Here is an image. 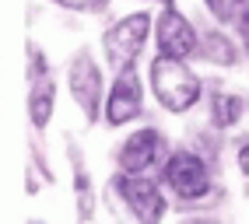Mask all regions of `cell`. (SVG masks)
I'll return each instance as SVG.
<instances>
[{"mask_svg":"<svg viewBox=\"0 0 249 224\" xmlns=\"http://www.w3.org/2000/svg\"><path fill=\"white\" fill-rule=\"evenodd\" d=\"M151 91L169 112H186L200 102V81L182 60L158 56L151 63Z\"/></svg>","mask_w":249,"mask_h":224,"instance_id":"6da1fadb","label":"cell"},{"mask_svg":"<svg viewBox=\"0 0 249 224\" xmlns=\"http://www.w3.org/2000/svg\"><path fill=\"white\" fill-rule=\"evenodd\" d=\"M147 28H151V14H126V18H120L109 32H106V60L112 63L116 70H126V67H134V60L141 56L144 49V42H147Z\"/></svg>","mask_w":249,"mask_h":224,"instance_id":"7a4b0ae2","label":"cell"},{"mask_svg":"<svg viewBox=\"0 0 249 224\" xmlns=\"http://www.w3.org/2000/svg\"><path fill=\"white\" fill-rule=\"evenodd\" d=\"M161 182H165V189H169V193H176L179 200L193 203V200L207 196V189H211V172H207V165H204L196 154L176 151L169 161H165Z\"/></svg>","mask_w":249,"mask_h":224,"instance_id":"3957f363","label":"cell"},{"mask_svg":"<svg viewBox=\"0 0 249 224\" xmlns=\"http://www.w3.org/2000/svg\"><path fill=\"white\" fill-rule=\"evenodd\" d=\"M116 189H120V196L126 200L130 214H134L141 224H158L165 217V196H161V189L147 179V175L123 172L120 179H116Z\"/></svg>","mask_w":249,"mask_h":224,"instance_id":"277c9868","label":"cell"},{"mask_svg":"<svg viewBox=\"0 0 249 224\" xmlns=\"http://www.w3.org/2000/svg\"><path fill=\"white\" fill-rule=\"evenodd\" d=\"M155 42H158V56H172V60H186L196 46H200L193 25L182 18L172 4H165V11L155 21Z\"/></svg>","mask_w":249,"mask_h":224,"instance_id":"5b68a950","label":"cell"},{"mask_svg":"<svg viewBox=\"0 0 249 224\" xmlns=\"http://www.w3.org/2000/svg\"><path fill=\"white\" fill-rule=\"evenodd\" d=\"M141 102H144V91H141L137 67L116 70V81H112L109 98H106V119H109L112 126L137 119V116H141Z\"/></svg>","mask_w":249,"mask_h":224,"instance_id":"8992f818","label":"cell"},{"mask_svg":"<svg viewBox=\"0 0 249 224\" xmlns=\"http://www.w3.org/2000/svg\"><path fill=\"white\" fill-rule=\"evenodd\" d=\"M71 95H74V102L81 105V112H85L88 119L98 116V102H102V74H98V67L88 56H77L74 67H71Z\"/></svg>","mask_w":249,"mask_h":224,"instance_id":"52a82bcc","label":"cell"},{"mask_svg":"<svg viewBox=\"0 0 249 224\" xmlns=\"http://www.w3.org/2000/svg\"><path fill=\"white\" fill-rule=\"evenodd\" d=\"M158 154H161V133L158 130H137L120 151V168L130 175H144L158 161Z\"/></svg>","mask_w":249,"mask_h":224,"instance_id":"ba28073f","label":"cell"},{"mask_svg":"<svg viewBox=\"0 0 249 224\" xmlns=\"http://www.w3.org/2000/svg\"><path fill=\"white\" fill-rule=\"evenodd\" d=\"M239 116H242V98H239V95L214 91V98H211V123L214 126H235Z\"/></svg>","mask_w":249,"mask_h":224,"instance_id":"9c48e42d","label":"cell"},{"mask_svg":"<svg viewBox=\"0 0 249 224\" xmlns=\"http://www.w3.org/2000/svg\"><path fill=\"white\" fill-rule=\"evenodd\" d=\"M53 98H56V88L49 84V81H42L39 88H32V98H28V109H32V123L42 126L49 123V116H53Z\"/></svg>","mask_w":249,"mask_h":224,"instance_id":"30bf717a","label":"cell"},{"mask_svg":"<svg viewBox=\"0 0 249 224\" xmlns=\"http://www.w3.org/2000/svg\"><path fill=\"white\" fill-rule=\"evenodd\" d=\"M204 56L214 60V63H235V46H231L228 35H221V32H211V35H204Z\"/></svg>","mask_w":249,"mask_h":224,"instance_id":"8fae6325","label":"cell"},{"mask_svg":"<svg viewBox=\"0 0 249 224\" xmlns=\"http://www.w3.org/2000/svg\"><path fill=\"white\" fill-rule=\"evenodd\" d=\"M204 4H207V11H211L221 25H235L242 14L249 11V0H204Z\"/></svg>","mask_w":249,"mask_h":224,"instance_id":"7c38bea8","label":"cell"},{"mask_svg":"<svg viewBox=\"0 0 249 224\" xmlns=\"http://www.w3.org/2000/svg\"><path fill=\"white\" fill-rule=\"evenodd\" d=\"M60 7H71V11H106V0H56Z\"/></svg>","mask_w":249,"mask_h":224,"instance_id":"4fadbf2b","label":"cell"},{"mask_svg":"<svg viewBox=\"0 0 249 224\" xmlns=\"http://www.w3.org/2000/svg\"><path fill=\"white\" fill-rule=\"evenodd\" d=\"M235 32H239V39H242V46H246V49H249V11L242 14V18L235 21Z\"/></svg>","mask_w":249,"mask_h":224,"instance_id":"5bb4252c","label":"cell"},{"mask_svg":"<svg viewBox=\"0 0 249 224\" xmlns=\"http://www.w3.org/2000/svg\"><path fill=\"white\" fill-rule=\"evenodd\" d=\"M239 168H242V172L249 175V140H246L242 147H239Z\"/></svg>","mask_w":249,"mask_h":224,"instance_id":"9a60e30c","label":"cell"},{"mask_svg":"<svg viewBox=\"0 0 249 224\" xmlns=\"http://www.w3.org/2000/svg\"><path fill=\"white\" fill-rule=\"evenodd\" d=\"M161 4H172V0H161Z\"/></svg>","mask_w":249,"mask_h":224,"instance_id":"2e32d148","label":"cell"}]
</instances>
